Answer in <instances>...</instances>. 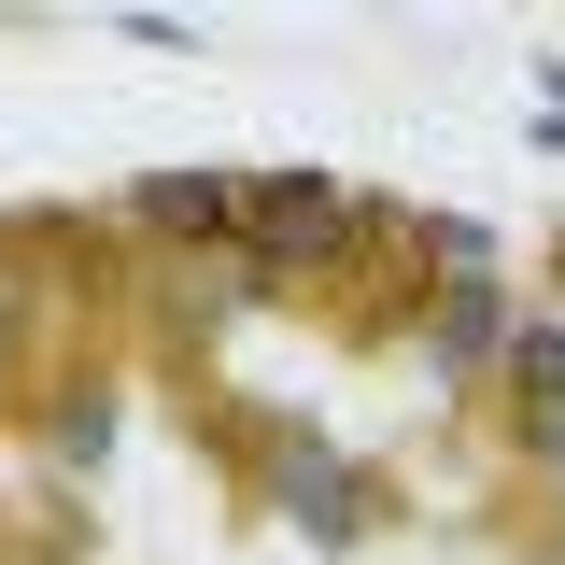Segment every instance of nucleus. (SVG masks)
Returning <instances> with one entry per match:
<instances>
[{
	"label": "nucleus",
	"mask_w": 565,
	"mask_h": 565,
	"mask_svg": "<svg viewBox=\"0 0 565 565\" xmlns=\"http://www.w3.org/2000/svg\"><path fill=\"white\" fill-rule=\"evenodd\" d=\"M141 212H156V226H226V199H212V184H156Z\"/></svg>",
	"instance_id": "2"
},
{
	"label": "nucleus",
	"mask_w": 565,
	"mask_h": 565,
	"mask_svg": "<svg viewBox=\"0 0 565 565\" xmlns=\"http://www.w3.org/2000/svg\"><path fill=\"white\" fill-rule=\"evenodd\" d=\"M255 226H297V241H326V226H340V199H326L311 170H282V184H255Z\"/></svg>",
	"instance_id": "1"
}]
</instances>
